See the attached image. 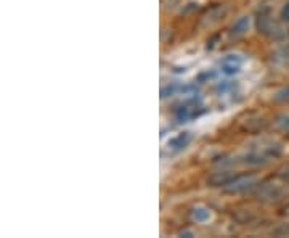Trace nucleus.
<instances>
[{"instance_id":"1","label":"nucleus","mask_w":289,"mask_h":238,"mask_svg":"<svg viewBox=\"0 0 289 238\" xmlns=\"http://www.w3.org/2000/svg\"><path fill=\"white\" fill-rule=\"evenodd\" d=\"M243 58L236 57V55H228L222 60L220 63V71L224 73L225 76H235L241 71L243 68Z\"/></svg>"},{"instance_id":"2","label":"nucleus","mask_w":289,"mask_h":238,"mask_svg":"<svg viewBox=\"0 0 289 238\" xmlns=\"http://www.w3.org/2000/svg\"><path fill=\"white\" fill-rule=\"evenodd\" d=\"M198 113H199V105L195 102H188L186 105L179 108V111H177V119H179V121H190V119L198 116Z\"/></svg>"},{"instance_id":"3","label":"nucleus","mask_w":289,"mask_h":238,"mask_svg":"<svg viewBox=\"0 0 289 238\" xmlns=\"http://www.w3.org/2000/svg\"><path fill=\"white\" fill-rule=\"evenodd\" d=\"M188 142H190V134L183 132V134H179L169 140V148L172 151H179V150L185 148L188 145Z\"/></svg>"},{"instance_id":"4","label":"nucleus","mask_w":289,"mask_h":238,"mask_svg":"<svg viewBox=\"0 0 289 238\" xmlns=\"http://www.w3.org/2000/svg\"><path fill=\"white\" fill-rule=\"evenodd\" d=\"M193 218L198 221V222H207L210 219V212L206 209V208H198L195 209L193 212Z\"/></svg>"},{"instance_id":"5","label":"nucleus","mask_w":289,"mask_h":238,"mask_svg":"<svg viewBox=\"0 0 289 238\" xmlns=\"http://www.w3.org/2000/svg\"><path fill=\"white\" fill-rule=\"evenodd\" d=\"M248 28H249V19H248V18H243V19L238 21V23L235 25V28H233V29H235L236 34H243L244 31H248Z\"/></svg>"},{"instance_id":"6","label":"nucleus","mask_w":289,"mask_h":238,"mask_svg":"<svg viewBox=\"0 0 289 238\" xmlns=\"http://www.w3.org/2000/svg\"><path fill=\"white\" fill-rule=\"evenodd\" d=\"M254 180L252 179H243V180H238L236 183H233V190L235 192H239V190H246V188H249V183H252Z\"/></svg>"},{"instance_id":"7","label":"nucleus","mask_w":289,"mask_h":238,"mask_svg":"<svg viewBox=\"0 0 289 238\" xmlns=\"http://www.w3.org/2000/svg\"><path fill=\"white\" fill-rule=\"evenodd\" d=\"M275 99L280 100V102H289V87L284 89V90H281V92H278Z\"/></svg>"},{"instance_id":"8","label":"nucleus","mask_w":289,"mask_h":238,"mask_svg":"<svg viewBox=\"0 0 289 238\" xmlns=\"http://www.w3.org/2000/svg\"><path fill=\"white\" fill-rule=\"evenodd\" d=\"M278 124H280V126L284 129V131H289V116L281 117V119H280V123H278Z\"/></svg>"},{"instance_id":"9","label":"nucleus","mask_w":289,"mask_h":238,"mask_svg":"<svg viewBox=\"0 0 289 238\" xmlns=\"http://www.w3.org/2000/svg\"><path fill=\"white\" fill-rule=\"evenodd\" d=\"M283 18L289 21V4H286V7L283 8Z\"/></svg>"}]
</instances>
